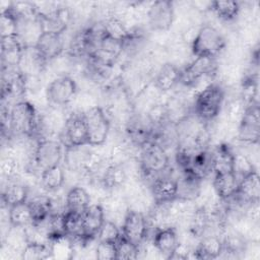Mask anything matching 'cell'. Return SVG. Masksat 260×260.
<instances>
[{"instance_id":"obj_27","label":"cell","mask_w":260,"mask_h":260,"mask_svg":"<svg viewBox=\"0 0 260 260\" xmlns=\"http://www.w3.org/2000/svg\"><path fill=\"white\" fill-rule=\"evenodd\" d=\"M211 152L214 174L233 172L234 151L228 143H219Z\"/></svg>"},{"instance_id":"obj_38","label":"cell","mask_w":260,"mask_h":260,"mask_svg":"<svg viewBox=\"0 0 260 260\" xmlns=\"http://www.w3.org/2000/svg\"><path fill=\"white\" fill-rule=\"evenodd\" d=\"M117 259H137L139 258V247L127 240L123 235L116 242Z\"/></svg>"},{"instance_id":"obj_31","label":"cell","mask_w":260,"mask_h":260,"mask_svg":"<svg viewBox=\"0 0 260 260\" xmlns=\"http://www.w3.org/2000/svg\"><path fill=\"white\" fill-rule=\"evenodd\" d=\"M247 107L248 105L240 95L230 100L224 108V120L230 124L238 126L246 112Z\"/></svg>"},{"instance_id":"obj_2","label":"cell","mask_w":260,"mask_h":260,"mask_svg":"<svg viewBox=\"0 0 260 260\" xmlns=\"http://www.w3.org/2000/svg\"><path fill=\"white\" fill-rule=\"evenodd\" d=\"M224 101V89L216 82H213L202 90L193 104V114L201 121L212 122L220 113Z\"/></svg>"},{"instance_id":"obj_29","label":"cell","mask_w":260,"mask_h":260,"mask_svg":"<svg viewBox=\"0 0 260 260\" xmlns=\"http://www.w3.org/2000/svg\"><path fill=\"white\" fill-rule=\"evenodd\" d=\"M8 221L12 226L25 228L34 222L27 201L8 207Z\"/></svg>"},{"instance_id":"obj_34","label":"cell","mask_w":260,"mask_h":260,"mask_svg":"<svg viewBox=\"0 0 260 260\" xmlns=\"http://www.w3.org/2000/svg\"><path fill=\"white\" fill-rule=\"evenodd\" d=\"M0 32L1 38L18 35V18L11 11L10 6L7 9L1 11Z\"/></svg>"},{"instance_id":"obj_17","label":"cell","mask_w":260,"mask_h":260,"mask_svg":"<svg viewBox=\"0 0 260 260\" xmlns=\"http://www.w3.org/2000/svg\"><path fill=\"white\" fill-rule=\"evenodd\" d=\"M202 182L203 180L194 175L192 172H182L181 177L177 179V197L185 200L195 201L201 192Z\"/></svg>"},{"instance_id":"obj_30","label":"cell","mask_w":260,"mask_h":260,"mask_svg":"<svg viewBox=\"0 0 260 260\" xmlns=\"http://www.w3.org/2000/svg\"><path fill=\"white\" fill-rule=\"evenodd\" d=\"M210 11L220 20H235L241 12V4L237 1H211Z\"/></svg>"},{"instance_id":"obj_14","label":"cell","mask_w":260,"mask_h":260,"mask_svg":"<svg viewBox=\"0 0 260 260\" xmlns=\"http://www.w3.org/2000/svg\"><path fill=\"white\" fill-rule=\"evenodd\" d=\"M149 189L154 204L170 202L177 197V179L168 174L159 175L152 181Z\"/></svg>"},{"instance_id":"obj_10","label":"cell","mask_w":260,"mask_h":260,"mask_svg":"<svg viewBox=\"0 0 260 260\" xmlns=\"http://www.w3.org/2000/svg\"><path fill=\"white\" fill-rule=\"evenodd\" d=\"M260 137L259 104L248 105L246 112L238 125L236 138L246 144H257Z\"/></svg>"},{"instance_id":"obj_13","label":"cell","mask_w":260,"mask_h":260,"mask_svg":"<svg viewBox=\"0 0 260 260\" xmlns=\"http://www.w3.org/2000/svg\"><path fill=\"white\" fill-rule=\"evenodd\" d=\"M25 47L18 36L1 38L2 69L17 68L21 61Z\"/></svg>"},{"instance_id":"obj_36","label":"cell","mask_w":260,"mask_h":260,"mask_svg":"<svg viewBox=\"0 0 260 260\" xmlns=\"http://www.w3.org/2000/svg\"><path fill=\"white\" fill-rule=\"evenodd\" d=\"M121 228L114 221L105 219L104 223L102 224L101 229L96 234V240L100 242H110L116 244V242L121 238Z\"/></svg>"},{"instance_id":"obj_23","label":"cell","mask_w":260,"mask_h":260,"mask_svg":"<svg viewBox=\"0 0 260 260\" xmlns=\"http://www.w3.org/2000/svg\"><path fill=\"white\" fill-rule=\"evenodd\" d=\"M29 188L21 181H9L2 191V203L6 207L27 201Z\"/></svg>"},{"instance_id":"obj_19","label":"cell","mask_w":260,"mask_h":260,"mask_svg":"<svg viewBox=\"0 0 260 260\" xmlns=\"http://www.w3.org/2000/svg\"><path fill=\"white\" fill-rule=\"evenodd\" d=\"M222 253V240L217 235H204L202 236L195 249L194 258L197 259H215L221 256Z\"/></svg>"},{"instance_id":"obj_24","label":"cell","mask_w":260,"mask_h":260,"mask_svg":"<svg viewBox=\"0 0 260 260\" xmlns=\"http://www.w3.org/2000/svg\"><path fill=\"white\" fill-rule=\"evenodd\" d=\"M128 180V175L123 165H110L101 177L103 186L109 192L122 189Z\"/></svg>"},{"instance_id":"obj_15","label":"cell","mask_w":260,"mask_h":260,"mask_svg":"<svg viewBox=\"0 0 260 260\" xmlns=\"http://www.w3.org/2000/svg\"><path fill=\"white\" fill-rule=\"evenodd\" d=\"M152 243L159 252L161 258L171 259L179 245V236L176 228L168 226L156 230L152 236Z\"/></svg>"},{"instance_id":"obj_26","label":"cell","mask_w":260,"mask_h":260,"mask_svg":"<svg viewBox=\"0 0 260 260\" xmlns=\"http://www.w3.org/2000/svg\"><path fill=\"white\" fill-rule=\"evenodd\" d=\"M51 259L70 260L75 257V248L71 238L67 235L50 240Z\"/></svg>"},{"instance_id":"obj_16","label":"cell","mask_w":260,"mask_h":260,"mask_svg":"<svg viewBox=\"0 0 260 260\" xmlns=\"http://www.w3.org/2000/svg\"><path fill=\"white\" fill-rule=\"evenodd\" d=\"M105 213L100 203L90 204L81 214L83 236L87 239L96 238V234L105 221Z\"/></svg>"},{"instance_id":"obj_1","label":"cell","mask_w":260,"mask_h":260,"mask_svg":"<svg viewBox=\"0 0 260 260\" xmlns=\"http://www.w3.org/2000/svg\"><path fill=\"white\" fill-rule=\"evenodd\" d=\"M40 115L34 104L28 101H18L10 108V135L18 138L27 137L38 139Z\"/></svg>"},{"instance_id":"obj_25","label":"cell","mask_w":260,"mask_h":260,"mask_svg":"<svg viewBox=\"0 0 260 260\" xmlns=\"http://www.w3.org/2000/svg\"><path fill=\"white\" fill-rule=\"evenodd\" d=\"M90 194L81 186L71 187L65 195L66 210L83 213V211L90 205Z\"/></svg>"},{"instance_id":"obj_33","label":"cell","mask_w":260,"mask_h":260,"mask_svg":"<svg viewBox=\"0 0 260 260\" xmlns=\"http://www.w3.org/2000/svg\"><path fill=\"white\" fill-rule=\"evenodd\" d=\"M256 171L253 160L245 152H234V162H233V172L236 177L243 179L247 175Z\"/></svg>"},{"instance_id":"obj_28","label":"cell","mask_w":260,"mask_h":260,"mask_svg":"<svg viewBox=\"0 0 260 260\" xmlns=\"http://www.w3.org/2000/svg\"><path fill=\"white\" fill-rule=\"evenodd\" d=\"M31 214L32 223H39L45 220L52 213V202L49 195L39 194L27 199Z\"/></svg>"},{"instance_id":"obj_5","label":"cell","mask_w":260,"mask_h":260,"mask_svg":"<svg viewBox=\"0 0 260 260\" xmlns=\"http://www.w3.org/2000/svg\"><path fill=\"white\" fill-rule=\"evenodd\" d=\"M83 118L87 129L88 145L103 146L111 131V121L105 110L100 106L93 107L83 113Z\"/></svg>"},{"instance_id":"obj_8","label":"cell","mask_w":260,"mask_h":260,"mask_svg":"<svg viewBox=\"0 0 260 260\" xmlns=\"http://www.w3.org/2000/svg\"><path fill=\"white\" fill-rule=\"evenodd\" d=\"M59 138L65 148L88 145L87 129L83 114L70 113Z\"/></svg>"},{"instance_id":"obj_35","label":"cell","mask_w":260,"mask_h":260,"mask_svg":"<svg viewBox=\"0 0 260 260\" xmlns=\"http://www.w3.org/2000/svg\"><path fill=\"white\" fill-rule=\"evenodd\" d=\"M20 161L11 154L3 155L0 162L1 177L5 180L12 181L15 177L19 176L20 173Z\"/></svg>"},{"instance_id":"obj_3","label":"cell","mask_w":260,"mask_h":260,"mask_svg":"<svg viewBox=\"0 0 260 260\" xmlns=\"http://www.w3.org/2000/svg\"><path fill=\"white\" fill-rule=\"evenodd\" d=\"M138 160L141 168V177L143 179H155L165 173L170 166L168 152L152 140L140 147Z\"/></svg>"},{"instance_id":"obj_32","label":"cell","mask_w":260,"mask_h":260,"mask_svg":"<svg viewBox=\"0 0 260 260\" xmlns=\"http://www.w3.org/2000/svg\"><path fill=\"white\" fill-rule=\"evenodd\" d=\"M103 25H104L105 34L113 39H116L125 43L131 37L130 31L127 29L123 21L118 17L112 16L106 19L105 21H103Z\"/></svg>"},{"instance_id":"obj_11","label":"cell","mask_w":260,"mask_h":260,"mask_svg":"<svg viewBox=\"0 0 260 260\" xmlns=\"http://www.w3.org/2000/svg\"><path fill=\"white\" fill-rule=\"evenodd\" d=\"M121 232L123 237L139 247L148 238L149 230L145 214L129 209L122 222Z\"/></svg>"},{"instance_id":"obj_18","label":"cell","mask_w":260,"mask_h":260,"mask_svg":"<svg viewBox=\"0 0 260 260\" xmlns=\"http://www.w3.org/2000/svg\"><path fill=\"white\" fill-rule=\"evenodd\" d=\"M237 199L247 205L252 202L259 201L260 198V182L257 171L247 175L239 182L238 191L236 193Z\"/></svg>"},{"instance_id":"obj_4","label":"cell","mask_w":260,"mask_h":260,"mask_svg":"<svg viewBox=\"0 0 260 260\" xmlns=\"http://www.w3.org/2000/svg\"><path fill=\"white\" fill-rule=\"evenodd\" d=\"M225 46V39L216 27L211 24H202L191 45V52L194 57L215 59Z\"/></svg>"},{"instance_id":"obj_9","label":"cell","mask_w":260,"mask_h":260,"mask_svg":"<svg viewBox=\"0 0 260 260\" xmlns=\"http://www.w3.org/2000/svg\"><path fill=\"white\" fill-rule=\"evenodd\" d=\"M146 21L152 30L169 31L175 21L174 2L168 0L152 1L146 15Z\"/></svg>"},{"instance_id":"obj_21","label":"cell","mask_w":260,"mask_h":260,"mask_svg":"<svg viewBox=\"0 0 260 260\" xmlns=\"http://www.w3.org/2000/svg\"><path fill=\"white\" fill-rule=\"evenodd\" d=\"M239 179L234 172L215 173L212 179V188L215 194L222 200H226L236 195L239 187Z\"/></svg>"},{"instance_id":"obj_37","label":"cell","mask_w":260,"mask_h":260,"mask_svg":"<svg viewBox=\"0 0 260 260\" xmlns=\"http://www.w3.org/2000/svg\"><path fill=\"white\" fill-rule=\"evenodd\" d=\"M48 258L51 259L49 245L27 243L21 254V259L23 260H42Z\"/></svg>"},{"instance_id":"obj_12","label":"cell","mask_w":260,"mask_h":260,"mask_svg":"<svg viewBox=\"0 0 260 260\" xmlns=\"http://www.w3.org/2000/svg\"><path fill=\"white\" fill-rule=\"evenodd\" d=\"M63 35L44 31L40 36L35 48L42 59L50 63L64 53Z\"/></svg>"},{"instance_id":"obj_7","label":"cell","mask_w":260,"mask_h":260,"mask_svg":"<svg viewBox=\"0 0 260 260\" xmlns=\"http://www.w3.org/2000/svg\"><path fill=\"white\" fill-rule=\"evenodd\" d=\"M77 91V83L70 75L57 76L45 89L48 106L66 107L72 103Z\"/></svg>"},{"instance_id":"obj_22","label":"cell","mask_w":260,"mask_h":260,"mask_svg":"<svg viewBox=\"0 0 260 260\" xmlns=\"http://www.w3.org/2000/svg\"><path fill=\"white\" fill-rule=\"evenodd\" d=\"M40 185L46 193L57 192L66 181V174L61 165L43 170L40 173Z\"/></svg>"},{"instance_id":"obj_39","label":"cell","mask_w":260,"mask_h":260,"mask_svg":"<svg viewBox=\"0 0 260 260\" xmlns=\"http://www.w3.org/2000/svg\"><path fill=\"white\" fill-rule=\"evenodd\" d=\"M95 259H99V260L117 259L116 244L110 243V242L98 241L95 246Z\"/></svg>"},{"instance_id":"obj_20","label":"cell","mask_w":260,"mask_h":260,"mask_svg":"<svg viewBox=\"0 0 260 260\" xmlns=\"http://www.w3.org/2000/svg\"><path fill=\"white\" fill-rule=\"evenodd\" d=\"M181 69L171 62L164 63L156 71L152 82L161 91L169 92L179 83Z\"/></svg>"},{"instance_id":"obj_6","label":"cell","mask_w":260,"mask_h":260,"mask_svg":"<svg viewBox=\"0 0 260 260\" xmlns=\"http://www.w3.org/2000/svg\"><path fill=\"white\" fill-rule=\"evenodd\" d=\"M65 147L60 140L55 138H46L39 140L32 158L34 167L39 171L61 165L64 159Z\"/></svg>"}]
</instances>
